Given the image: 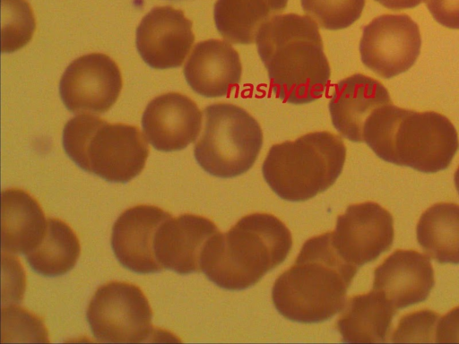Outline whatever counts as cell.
<instances>
[{
    "label": "cell",
    "instance_id": "4316f807",
    "mask_svg": "<svg viewBox=\"0 0 459 344\" xmlns=\"http://www.w3.org/2000/svg\"><path fill=\"white\" fill-rule=\"evenodd\" d=\"M433 18L449 29H459V0H426Z\"/></svg>",
    "mask_w": 459,
    "mask_h": 344
},
{
    "label": "cell",
    "instance_id": "4fadbf2b",
    "mask_svg": "<svg viewBox=\"0 0 459 344\" xmlns=\"http://www.w3.org/2000/svg\"><path fill=\"white\" fill-rule=\"evenodd\" d=\"M218 232L216 225L203 216L169 217L156 232V259L163 268L179 274L201 271L204 251Z\"/></svg>",
    "mask_w": 459,
    "mask_h": 344
},
{
    "label": "cell",
    "instance_id": "52a82bcc",
    "mask_svg": "<svg viewBox=\"0 0 459 344\" xmlns=\"http://www.w3.org/2000/svg\"><path fill=\"white\" fill-rule=\"evenodd\" d=\"M204 115V131L194 150L201 168L222 178L250 169L263 144L258 122L244 108L230 103L209 105Z\"/></svg>",
    "mask_w": 459,
    "mask_h": 344
},
{
    "label": "cell",
    "instance_id": "d4e9b609",
    "mask_svg": "<svg viewBox=\"0 0 459 344\" xmlns=\"http://www.w3.org/2000/svg\"><path fill=\"white\" fill-rule=\"evenodd\" d=\"M301 5L321 27L337 30L351 26L360 17L365 0H301Z\"/></svg>",
    "mask_w": 459,
    "mask_h": 344
},
{
    "label": "cell",
    "instance_id": "2e32d148",
    "mask_svg": "<svg viewBox=\"0 0 459 344\" xmlns=\"http://www.w3.org/2000/svg\"><path fill=\"white\" fill-rule=\"evenodd\" d=\"M434 284V271L425 254L397 249L375 269L372 289L397 310L426 300Z\"/></svg>",
    "mask_w": 459,
    "mask_h": 344
},
{
    "label": "cell",
    "instance_id": "ac0fdd59",
    "mask_svg": "<svg viewBox=\"0 0 459 344\" xmlns=\"http://www.w3.org/2000/svg\"><path fill=\"white\" fill-rule=\"evenodd\" d=\"M391 102L388 90L380 82L361 73L352 74L334 86L329 101L332 123L343 137L361 142L368 117Z\"/></svg>",
    "mask_w": 459,
    "mask_h": 344
},
{
    "label": "cell",
    "instance_id": "3957f363",
    "mask_svg": "<svg viewBox=\"0 0 459 344\" xmlns=\"http://www.w3.org/2000/svg\"><path fill=\"white\" fill-rule=\"evenodd\" d=\"M363 142L383 160L424 173L446 168L459 148L457 132L446 116L392 102L368 117Z\"/></svg>",
    "mask_w": 459,
    "mask_h": 344
},
{
    "label": "cell",
    "instance_id": "cb8c5ba5",
    "mask_svg": "<svg viewBox=\"0 0 459 344\" xmlns=\"http://www.w3.org/2000/svg\"><path fill=\"white\" fill-rule=\"evenodd\" d=\"M2 51L13 52L32 38L35 19L25 0H3Z\"/></svg>",
    "mask_w": 459,
    "mask_h": 344
},
{
    "label": "cell",
    "instance_id": "8992f818",
    "mask_svg": "<svg viewBox=\"0 0 459 344\" xmlns=\"http://www.w3.org/2000/svg\"><path fill=\"white\" fill-rule=\"evenodd\" d=\"M63 146L82 169L114 183L138 176L149 155L147 142L137 126L111 124L90 113H81L66 123Z\"/></svg>",
    "mask_w": 459,
    "mask_h": 344
},
{
    "label": "cell",
    "instance_id": "484cf974",
    "mask_svg": "<svg viewBox=\"0 0 459 344\" xmlns=\"http://www.w3.org/2000/svg\"><path fill=\"white\" fill-rule=\"evenodd\" d=\"M439 318V314L428 309L408 314L401 318L392 335V341H435L436 327Z\"/></svg>",
    "mask_w": 459,
    "mask_h": 344
},
{
    "label": "cell",
    "instance_id": "83f0119b",
    "mask_svg": "<svg viewBox=\"0 0 459 344\" xmlns=\"http://www.w3.org/2000/svg\"><path fill=\"white\" fill-rule=\"evenodd\" d=\"M436 342H459V306L440 317L436 327Z\"/></svg>",
    "mask_w": 459,
    "mask_h": 344
},
{
    "label": "cell",
    "instance_id": "30bf717a",
    "mask_svg": "<svg viewBox=\"0 0 459 344\" xmlns=\"http://www.w3.org/2000/svg\"><path fill=\"white\" fill-rule=\"evenodd\" d=\"M122 84L117 63L105 54L91 53L66 67L59 92L65 108L73 113H104L117 101Z\"/></svg>",
    "mask_w": 459,
    "mask_h": 344
},
{
    "label": "cell",
    "instance_id": "8fae6325",
    "mask_svg": "<svg viewBox=\"0 0 459 344\" xmlns=\"http://www.w3.org/2000/svg\"><path fill=\"white\" fill-rule=\"evenodd\" d=\"M393 240L391 213L373 202L350 205L337 218L333 233V242L338 253L358 268L389 250Z\"/></svg>",
    "mask_w": 459,
    "mask_h": 344
},
{
    "label": "cell",
    "instance_id": "277c9868",
    "mask_svg": "<svg viewBox=\"0 0 459 344\" xmlns=\"http://www.w3.org/2000/svg\"><path fill=\"white\" fill-rule=\"evenodd\" d=\"M291 245V234L281 219L264 212L248 214L211 239L202 271L220 288L245 289L280 265Z\"/></svg>",
    "mask_w": 459,
    "mask_h": 344
},
{
    "label": "cell",
    "instance_id": "4dcf8cb0",
    "mask_svg": "<svg viewBox=\"0 0 459 344\" xmlns=\"http://www.w3.org/2000/svg\"><path fill=\"white\" fill-rule=\"evenodd\" d=\"M169 1H175L176 2V1H184V0H169Z\"/></svg>",
    "mask_w": 459,
    "mask_h": 344
},
{
    "label": "cell",
    "instance_id": "7402d4cb",
    "mask_svg": "<svg viewBox=\"0 0 459 344\" xmlns=\"http://www.w3.org/2000/svg\"><path fill=\"white\" fill-rule=\"evenodd\" d=\"M417 240L426 254L439 263H459V205L438 202L420 216Z\"/></svg>",
    "mask_w": 459,
    "mask_h": 344
},
{
    "label": "cell",
    "instance_id": "ba28073f",
    "mask_svg": "<svg viewBox=\"0 0 459 344\" xmlns=\"http://www.w3.org/2000/svg\"><path fill=\"white\" fill-rule=\"evenodd\" d=\"M152 311L139 287L126 281H109L94 293L87 321L100 342L140 343L153 331Z\"/></svg>",
    "mask_w": 459,
    "mask_h": 344
},
{
    "label": "cell",
    "instance_id": "d6986e66",
    "mask_svg": "<svg viewBox=\"0 0 459 344\" xmlns=\"http://www.w3.org/2000/svg\"><path fill=\"white\" fill-rule=\"evenodd\" d=\"M2 248L27 254L41 241L48 219L38 201L20 188L2 192Z\"/></svg>",
    "mask_w": 459,
    "mask_h": 344
},
{
    "label": "cell",
    "instance_id": "44dd1931",
    "mask_svg": "<svg viewBox=\"0 0 459 344\" xmlns=\"http://www.w3.org/2000/svg\"><path fill=\"white\" fill-rule=\"evenodd\" d=\"M288 0H217L213 18L220 34L233 44H252L260 26L282 12Z\"/></svg>",
    "mask_w": 459,
    "mask_h": 344
},
{
    "label": "cell",
    "instance_id": "ffe728a7",
    "mask_svg": "<svg viewBox=\"0 0 459 344\" xmlns=\"http://www.w3.org/2000/svg\"><path fill=\"white\" fill-rule=\"evenodd\" d=\"M395 309L372 289L345 301L336 328L346 342H384L390 331Z\"/></svg>",
    "mask_w": 459,
    "mask_h": 344
},
{
    "label": "cell",
    "instance_id": "9c48e42d",
    "mask_svg": "<svg viewBox=\"0 0 459 344\" xmlns=\"http://www.w3.org/2000/svg\"><path fill=\"white\" fill-rule=\"evenodd\" d=\"M421 47L420 29L406 14H384L363 29L362 63L377 75L390 79L410 69Z\"/></svg>",
    "mask_w": 459,
    "mask_h": 344
},
{
    "label": "cell",
    "instance_id": "e0dca14e",
    "mask_svg": "<svg viewBox=\"0 0 459 344\" xmlns=\"http://www.w3.org/2000/svg\"><path fill=\"white\" fill-rule=\"evenodd\" d=\"M241 74L238 53L228 41L216 39L197 43L184 66L191 89L208 98L230 96Z\"/></svg>",
    "mask_w": 459,
    "mask_h": 344
},
{
    "label": "cell",
    "instance_id": "9a60e30c",
    "mask_svg": "<svg viewBox=\"0 0 459 344\" xmlns=\"http://www.w3.org/2000/svg\"><path fill=\"white\" fill-rule=\"evenodd\" d=\"M143 133L158 150L185 149L198 136L202 113L189 97L178 92L161 94L149 102L143 117Z\"/></svg>",
    "mask_w": 459,
    "mask_h": 344
},
{
    "label": "cell",
    "instance_id": "5b68a950",
    "mask_svg": "<svg viewBox=\"0 0 459 344\" xmlns=\"http://www.w3.org/2000/svg\"><path fill=\"white\" fill-rule=\"evenodd\" d=\"M345 157L346 147L341 137L326 131L311 132L273 145L262 172L278 196L302 202L333 185L342 171Z\"/></svg>",
    "mask_w": 459,
    "mask_h": 344
},
{
    "label": "cell",
    "instance_id": "6da1fadb",
    "mask_svg": "<svg viewBox=\"0 0 459 344\" xmlns=\"http://www.w3.org/2000/svg\"><path fill=\"white\" fill-rule=\"evenodd\" d=\"M255 42L276 98L306 104L323 95L331 70L315 21L296 13L275 15L260 26Z\"/></svg>",
    "mask_w": 459,
    "mask_h": 344
},
{
    "label": "cell",
    "instance_id": "7a4b0ae2",
    "mask_svg": "<svg viewBox=\"0 0 459 344\" xmlns=\"http://www.w3.org/2000/svg\"><path fill=\"white\" fill-rule=\"evenodd\" d=\"M358 267L345 261L333 242V232L313 236L295 262L275 280L272 298L285 318L321 322L342 311Z\"/></svg>",
    "mask_w": 459,
    "mask_h": 344
},
{
    "label": "cell",
    "instance_id": "f1b7e54d",
    "mask_svg": "<svg viewBox=\"0 0 459 344\" xmlns=\"http://www.w3.org/2000/svg\"><path fill=\"white\" fill-rule=\"evenodd\" d=\"M383 6L392 10L413 8L426 0H375Z\"/></svg>",
    "mask_w": 459,
    "mask_h": 344
},
{
    "label": "cell",
    "instance_id": "7c38bea8",
    "mask_svg": "<svg viewBox=\"0 0 459 344\" xmlns=\"http://www.w3.org/2000/svg\"><path fill=\"white\" fill-rule=\"evenodd\" d=\"M192 22L171 6L154 7L136 30V47L152 68L180 66L195 41Z\"/></svg>",
    "mask_w": 459,
    "mask_h": 344
},
{
    "label": "cell",
    "instance_id": "603a6c76",
    "mask_svg": "<svg viewBox=\"0 0 459 344\" xmlns=\"http://www.w3.org/2000/svg\"><path fill=\"white\" fill-rule=\"evenodd\" d=\"M80 252V242L72 228L59 219L48 218L44 236L26 257L36 272L55 277L73 269Z\"/></svg>",
    "mask_w": 459,
    "mask_h": 344
},
{
    "label": "cell",
    "instance_id": "5bb4252c",
    "mask_svg": "<svg viewBox=\"0 0 459 344\" xmlns=\"http://www.w3.org/2000/svg\"><path fill=\"white\" fill-rule=\"evenodd\" d=\"M171 217L160 207L138 204L126 210L116 220L111 245L118 262L138 273H151L164 268L154 253V240L160 225Z\"/></svg>",
    "mask_w": 459,
    "mask_h": 344
},
{
    "label": "cell",
    "instance_id": "f546056e",
    "mask_svg": "<svg viewBox=\"0 0 459 344\" xmlns=\"http://www.w3.org/2000/svg\"><path fill=\"white\" fill-rule=\"evenodd\" d=\"M454 179H455V188L459 194V167L457 168L455 173V176H454Z\"/></svg>",
    "mask_w": 459,
    "mask_h": 344
}]
</instances>
